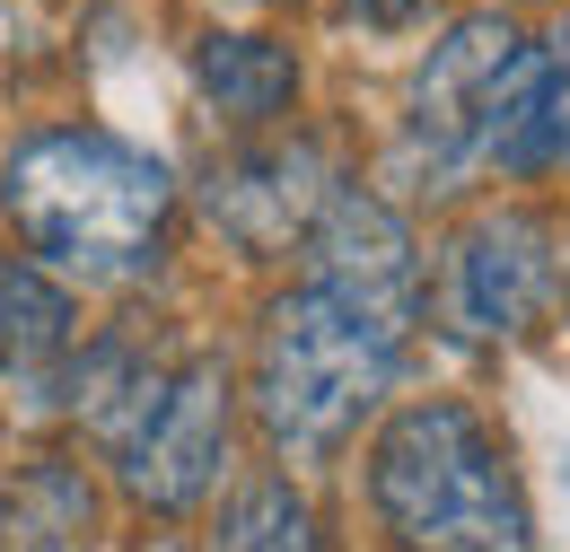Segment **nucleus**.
<instances>
[{"label": "nucleus", "mask_w": 570, "mask_h": 552, "mask_svg": "<svg viewBox=\"0 0 570 552\" xmlns=\"http://www.w3.org/2000/svg\"><path fill=\"white\" fill-rule=\"evenodd\" d=\"M0 210L18 246L53 280H141L167 255L176 219V176L141 140L97 132V124H53L18 140L0 167Z\"/></svg>", "instance_id": "f257e3e1"}, {"label": "nucleus", "mask_w": 570, "mask_h": 552, "mask_svg": "<svg viewBox=\"0 0 570 552\" xmlns=\"http://www.w3.org/2000/svg\"><path fill=\"white\" fill-rule=\"evenodd\" d=\"M368 509L395 552H535V518L509 474L500 430L456 395L404 404L377 430Z\"/></svg>", "instance_id": "f03ea898"}, {"label": "nucleus", "mask_w": 570, "mask_h": 552, "mask_svg": "<svg viewBox=\"0 0 570 552\" xmlns=\"http://www.w3.org/2000/svg\"><path fill=\"white\" fill-rule=\"evenodd\" d=\"M404 343L360 316L352 298L298 280L289 298L264 307L255 334V430L282 465H334L352 447V430L377 413V395L395 386Z\"/></svg>", "instance_id": "7ed1b4c3"}, {"label": "nucleus", "mask_w": 570, "mask_h": 552, "mask_svg": "<svg viewBox=\"0 0 570 552\" xmlns=\"http://www.w3.org/2000/svg\"><path fill=\"white\" fill-rule=\"evenodd\" d=\"M518 27L509 18H456L422 53L413 88H404V132H395V167L422 194H456L474 167H492V97L509 62H518Z\"/></svg>", "instance_id": "20e7f679"}, {"label": "nucleus", "mask_w": 570, "mask_h": 552, "mask_svg": "<svg viewBox=\"0 0 570 552\" xmlns=\"http://www.w3.org/2000/svg\"><path fill=\"white\" fill-rule=\"evenodd\" d=\"M553 289H562V255H553L544 210L492 203L456 228L448 273H439V307H448L456 343H518L553 307Z\"/></svg>", "instance_id": "39448f33"}, {"label": "nucleus", "mask_w": 570, "mask_h": 552, "mask_svg": "<svg viewBox=\"0 0 570 552\" xmlns=\"http://www.w3.org/2000/svg\"><path fill=\"white\" fill-rule=\"evenodd\" d=\"M228 430H237V377H228V359H219V351L176 359L158 413H149L141 430H132V447L115 456L124 500L149 509V518L203 509L212 483H219V465H228Z\"/></svg>", "instance_id": "423d86ee"}, {"label": "nucleus", "mask_w": 570, "mask_h": 552, "mask_svg": "<svg viewBox=\"0 0 570 552\" xmlns=\"http://www.w3.org/2000/svg\"><path fill=\"white\" fill-rule=\"evenodd\" d=\"M334 194H343V185H334V158H325V140L289 132V140L228 149L212 176H203V219H212V228L237 246V255L273 264L282 246L316 237V219H325V203H334Z\"/></svg>", "instance_id": "0eeeda50"}, {"label": "nucleus", "mask_w": 570, "mask_h": 552, "mask_svg": "<svg viewBox=\"0 0 570 552\" xmlns=\"http://www.w3.org/2000/svg\"><path fill=\"white\" fill-rule=\"evenodd\" d=\"M307 280L334 289V298H352L360 316H377L395 343H413V325H422V307H430L413 228H404V210L386 203V194H368V185H343L325 203L316 237H307Z\"/></svg>", "instance_id": "6e6552de"}, {"label": "nucleus", "mask_w": 570, "mask_h": 552, "mask_svg": "<svg viewBox=\"0 0 570 552\" xmlns=\"http://www.w3.org/2000/svg\"><path fill=\"white\" fill-rule=\"evenodd\" d=\"M0 386L62 413L71 386V289L45 264H0Z\"/></svg>", "instance_id": "1a4fd4ad"}, {"label": "nucleus", "mask_w": 570, "mask_h": 552, "mask_svg": "<svg viewBox=\"0 0 570 552\" xmlns=\"http://www.w3.org/2000/svg\"><path fill=\"white\" fill-rule=\"evenodd\" d=\"M167 377L176 368H158L132 334H106V343H88L71 359V386H62V413L106 447V456H124L132 447V430L158 413V395H167Z\"/></svg>", "instance_id": "9d476101"}, {"label": "nucleus", "mask_w": 570, "mask_h": 552, "mask_svg": "<svg viewBox=\"0 0 570 552\" xmlns=\"http://www.w3.org/2000/svg\"><path fill=\"white\" fill-rule=\"evenodd\" d=\"M97 544V491L71 456H36L0 491V552H88Z\"/></svg>", "instance_id": "9b49d317"}, {"label": "nucleus", "mask_w": 570, "mask_h": 552, "mask_svg": "<svg viewBox=\"0 0 570 552\" xmlns=\"http://www.w3.org/2000/svg\"><path fill=\"white\" fill-rule=\"evenodd\" d=\"M194 88L228 124H273V115H289V97H298V53H289L282 36H237L228 27V36L194 45Z\"/></svg>", "instance_id": "f8f14e48"}, {"label": "nucleus", "mask_w": 570, "mask_h": 552, "mask_svg": "<svg viewBox=\"0 0 570 552\" xmlns=\"http://www.w3.org/2000/svg\"><path fill=\"white\" fill-rule=\"evenodd\" d=\"M212 552H325V518L289 474H255V483L228 491Z\"/></svg>", "instance_id": "ddd939ff"}, {"label": "nucleus", "mask_w": 570, "mask_h": 552, "mask_svg": "<svg viewBox=\"0 0 570 552\" xmlns=\"http://www.w3.org/2000/svg\"><path fill=\"white\" fill-rule=\"evenodd\" d=\"M352 18H368V27H422L430 0H343Z\"/></svg>", "instance_id": "4468645a"}, {"label": "nucleus", "mask_w": 570, "mask_h": 552, "mask_svg": "<svg viewBox=\"0 0 570 552\" xmlns=\"http://www.w3.org/2000/svg\"><path fill=\"white\" fill-rule=\"evenodd\" d=\"M149 552H185V544H176V535H158V544H149Z\"/></svg>", "instance_id": "2eb2a0df"}, {"label": "nucleus", "mask_w": 570, "mask_h": 552, "mask_svg": "<svg viewBox=\"0 0 570 552\" xmlns=\"http://www.w3.org/2000/svg\"><path fill=\"white\" fill-rule=\"evenodd\" d=\"M562 280H570V255H562Z\"/></svg>", "instance_id": "dca6fc26"}]
</instances>
